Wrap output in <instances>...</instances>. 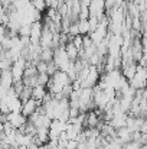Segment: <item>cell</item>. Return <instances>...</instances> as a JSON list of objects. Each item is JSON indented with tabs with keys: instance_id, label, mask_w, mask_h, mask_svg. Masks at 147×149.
<instances>
[{
	"instance_id": "obj_14",
	"label": "cell",
	"mask_w": 147,
	"mask_h": 149,
	"mask_svg": "<svg viewBox=\"0 0 147 149\" xmlns=\"http://www.w3.org/2000/svg\"><path fill=\"white\" fill-rule=\"evenodd\" d=\"M131 133H133V132H131L127 126L117 129V138L120 139V142H121L123 145L127 143V142H130V141H133V139H131Z\"/></svg>"
},
{
	"instance_id": "obj_24",
	"label": "cell",
	"mask_w": 147,
	"mask_h": 149,
	"mask_svg": "<svg viewBox=\"0 0 147 149\" xmlns=\"http://www.w3.org/2000/svg\"><path fill=\"white\" fill-rule=\"evenodd\" d=\"M140 148H141V143L139 141H130V142L123 145V149H140Z\"/></svg>"
},
{
	"instance_id": "obj_6",
	"label": "cell",
	"mask_w": 147,
	"mask_h": 149,
	"mask_svg": "<svg viewBox=\"0 0 147 149\" xmlns=\"http://www.w3.org/2000/svg\"><path fill=\"white\" fill-rule=\"evenodd\" d=\"M68 122H62L58 119H52L49 125V139H59L61 133L66 130Z\"/></svg>"
},
{
	"instance_id": "obj_10",
	"label": "cell",
	"mask_w": 147,
	"mask_h": 149,
	"mask_svg": "<svg viewBox=\"0 0 147 149\" xmlns=\"http://www.w3.org/2000/svg\"><path fill=\"white\" fill-rule=\"evenodd\" d=\"M41 104H42L41 101H38V100H35L33 97H30L29 100L23 101L22 113H23L26 117H29V116H32L35 111H38V109H39V106H41Z\"/></svg>"
},
{
	"instance_id": "obj_13",
	"label": "cell",
	"mask_w": 147,
	"mask_h": 149,
	"mask_svg": "<svg viewBox=\"0 0 147 149\" xmlns=\"http://www.w3.org/2000/svg\"><path fill=\"white\" fill-rule=\"evenodd\" d=\"M13 75H12V71L10 70H1L0 71V84L6 88V90H9V88H12L13 87Z\"/></svg>"
},
{
	"instance_id": "obj_2",
	"label": "cell",
	"mask_w": 147,
	"mask_h": 149,
	"mask_svg": "<svg viewBox=\"0 0 147 149\" xmlns=\"http://www.w3.org/2000/svg\"><path fill=\"white\" fill-rule=\"evenodd\" d=\"M79 81H81V88H94L99 81V70L95 65H90L88 74Z\"/></svg>"
},
{
	"instance_id": "obj_1",
	"label": "cell",
	"mask_w": 147,
	"mask_h": 149,
	"mask_svg": "<svg viewBox=\"0 0 147 149\" xmlns=\"http://www.w3.org/2000/svg\"><path fill=\"white\" fill-rule=\"evenodd\" d=\"M68 84H71L68 74L62 70H58L53 75H50L48 84H46V88H48V93L50 94H59V93H62L63 87Z\"/></svg>"
},
{
	"instance_id": "obj_19",
	"label": "cell",
	"mask_w": 147,
	"mask_h": 149,
	"mask_svg": "<svg viewBox=\"0 0 147 149\" xmlns=\"http://www.w3.org/2000/svg\"><path fill=\"white\" fill-rule=\"evenodd\" d=\"M32 4H33V7L36 9V10H39L41 13H43L46 9H48V3H46V0H32Z\"/></svg>"
},
{
	"instance_id": "obj_7",
	"label": "cell",
	"mask_w": 147,
	"mask_h": 149,
	"mask_svg": "<svg viewBox=\"0 0 147 149\" xmlns=\"http://www.w3.org/2000/svg\"><path fill=\"white\" fill-rule=\"evenodd\" d=\"M42 31H43V23L42 20H36L30 25V44L33 45H41V35H42Z\"/></svg>"
},
{
	"instance_id": "obj_16",
	"label": "cell",
	"mask_w": 147,
	"mask_h": 149,
	"mask_svg": "<svg viewBox=\"0 0 147 149\" xmlns=\"http://www.w3.org/2000/svg\"><path fill=\"white\" fill-rule=\"evenodd\" d=\"M63 49H65V52L68 54V56H69V59H71V61H75V59L79 56V49L74 45V42H72V41L66 42V44L63 45Z\"/></svg>"
},
{
	"instance_id": "obj_15",
	"label": "cell",
	"mask_w": 147,
	"mask_h": 149,
	"mask_svg": "<svg viewBox=\"0 0 147 149\" xmlns=\"http://www.w3.org/2000/svg\"><path fill=\"white\" fill-rule=\"evenodd\" d=\"M46 94H48V88L45 86H35L32 88V97L38 101H41V103L46 97Z\"/></svg>"
},
{
	"instance_id": "obj_25",
	"label": "cell",
	"mask_w": 147,
	"mask_h": 149,
	"mask_svg": "<svg viewBox=\"0 0 147 149\" xmlns=\"http://www.w3.org/2000/svg\"><path fill=\"white\" fill-rule=\"evenodd\" d=\"M88 17H90V9H88V6L82 4V6H81V10H79L78 19H88Z\"/></svg>"
},
{
	"instance_id": "obj_5",
	"label": "cell",
	"mask_w": 147,
	"mask_h": 149,
	"mask_svg": "<svg viewBox=\"0 0 147 149\" xmlns=\"http://www.w3.org/2000/svg\"><path fill=\"white\" fill-rule=\"evenodd\" d=\"M6 120L14 127V129H22L28 123V117L22 111H9L6 114Z\"/></svg>"
},
{
	"instance_id": "obj_18",
	"label": "cell",
	"mask_w": 147,
	"mask_h": 149,
	"mask_svg": "<svg viewBox=\"0 0 147 149\" xmlns=\"http://www.w3.org/2000/svg\"><path fill=\"white\" fill-rule=\"evenodd\" d=\"M41 59L45 61V62H50L53 59V48H42Z\"/></svg>"
},
{
	"instance_id": "obj_12",
	"label": "cell",
	"mask_w": 147,
	"mask_h": 149,
	"mask_svg": "<svg viewBox=\"0 0 147 149\" xmlns=\"http://www.w3.org/2000/svg\"><path fill=\"white\" fill-rule=\"evenodd\" d=\"M52 39H53V32L49 29L48 26L43 25V31L41 35V47L42 48H52Z\"/></svg>"
},
{
	"instance_id": "obj_26",
	"label": "cell",
	"mask_w": 147,
	"mask_h": 149,
	"mask_svg": "<svg viewBox=\"0 0 147 149\" xmlns=\"http://www.w3.org/2000/svg\"><path fill=\"white\" fill-rule=\"evenodd\" d=\"M58 70H59V68L56 67V64H55L53 61L48 62V70H46V74H48L49 77H50V75H53V74H55V72H56Z\"/></svg>"
},
{
	"instance_id": "obj_17",
	"label": "cell",
	"mask_w": 147,
	"mask_h": 149,
	"mask_svg": "<svg viewBox=\"0 0 147 149\" xmlns=\"http://www.w3.org/2000/svg\"><path fill=\"white\" fill-rule=\"evenodd\" d=\"M78 28H79V35H90V23L88 19H78Z\"/></svg>"
},
{
	"instance_id": "obj_3",
	"label": "cell",
	"mask_w": 147,
	"mask_h": 149,
	"mask_svg": "<svg viewBox=\"0 0 147 149\" xmlns=\"http://www.w3.org/2000/svg\"><path fill=\"white\" fill-rule=\"evenodd\" d=\"M55 64H56V67L59 68V70H62V71H65L68 67H69V64L72 62L71 59H69V56H68V54L65 52L63 49V47H59V48H55L53 49V59H52Z\"/></svg>"
},
{
	"instance_id": "obj_8",
	"label": "cell",
	"mask_w": 147,
	"mask_h": 149,
	"mask_svg": "<svg viewBox=\"0 0 147 149\" xmlns=\"http://www.w3.org/2000/svg\"><path fill=\"white\" fill-rule=\"evenodd\" d=\"M88 9H90V16H95L99 19L102 15H105V0H91Z\"/></svg>"
},
{
	"instance_id": "obj_4",
	"label": "cell",
	"mask_w": 147,
	"mask_h": 149,
	"mask_svg": "<svg viewBox=\"0 0 147 149\" xmlns=\"http://www.w3.org/2000/svg\"><path fill=\"white\" fill-rule=\"evenodd\" d=\"M26 64H28V61H26L23 56L17 58V59H16V61L12 64L10 71H12V75H13V81H14V83L22 81V78H23V75H25ZM14 83H13V84H14Z\"/></svg>"
},
{
	"instance_id": "obj_23",
	"label": "cell",
	"mask_w": 147,
	"mask_h": 149,
	"mask_svg": "<svg viewBox=\"0 0 147 149\" xmlns=\"http://www.w3.org/2000/svg\"><path fill=\"white\" fill-rule=\"evenodd\" d=\"M88 23H90V33H91L92 31H95L98 28L99 20H98V17H95V16H90L88 17Z\"/></svg>"
},
{
	"instance_id": "obj_27",
	"label": "cell",
	"mask_w": 147,
	"mask_h": 149,
	"mask_svg": "<svg viewBox=\"0 0 147 149\" xmlns=\"http://www.w3.org/2000/svg\"><path fill=\"white\" fill-rule=\"evenodd\" d=\"M114 7H118L115 0H105V12H108V10H111Z\"/></svg>"
},
{
	"instance_id": "obj_20",
	"label": "cell",
	"mask_w": 147,
	"mask_h": 149,
	"mask_svg": "<svg viewBox=\"0 0 147 149\" xmlns=\"http://www.w3.org/2000/svg\"><path fill=\"white\" fill-rule=\"evenodd\" d=\"M32 97V87H28V86H25L23 87V90L20 91V94H19V99L22 100V101H26V100H29Z\"/></svg>"
},
{
	"instance_id": "obj_22",
	"label": "cell",
	"mask_w": 147,
	"mask_h": 149,
	"mask_svg": "<svg viewBox=\"0 0 147 149\" xmlns=\"http://www.w3.org/2000/svg\"><path fill=\"white\" fill-rule=\"evenodd\" d=\"M49 78H50V77H49L46 72H41V74H38V86H45V87H46Z\"/></svg>"
},
{
	"instance_id": "obj_9",
	"label": "cell",
	"mask_w": 147,
	"mask_h": 149,
	"mask_svg": "<svg viewBox=\"0 0 147 149\" xmlns=\"http://www.w3.org/2000/svg\"><path fill=\"white\" fill-rule=\"evenodd\" d=\"M108 33H110L108 28H107V26H102V25L98 23V28L90 33V38H91V41H92L95 45H99V44L108 36Z\"/></svg>"
},
{
	"instance_id": "obj_21",
	"label": "cell",
	"mask_w": 147,
	"mask_h": 149,
	"mask_svg": "<svg viewBox=\"0 0 147 149\" xmlns=\"http://www.w3.org/2000/svg\"><path fill=\"white\" fill-rule=\"evenodd\" d=\"M30 25H32V23H23V25L19 28L17 35H19V36H30Z\"/></svg>"
},
{
	"instance_id": "obj_11",
	"label": "cell",
	"mask_w": 147,
	"mask_h": 149,
	"mask_svg": "<svg viewBox=\"0 0 147 149\" xmlns=\"http://www.w3.org/2000/svg\"><path fill=\"white\" fill-rule=\"evenodd\" d=\"M127 119H128V113H120V114H114L112 119L108 122L114 129H120L127 126Z\"/></svg>"
}]
</instances>
